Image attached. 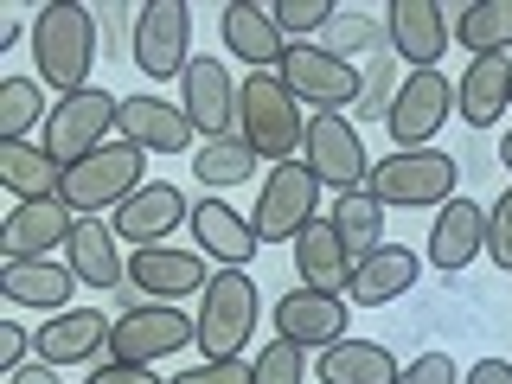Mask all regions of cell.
<instances>
[{
  "mask_svg": "<svg viewBox=\"0 0 512 384\" xmlns=\"http://www.w3.org/2000/svg\"><path fill=\"white\" fill-rule=\"evenodd\" d=\"M141 186H148V154L128 148V141H103V148L84 154L77 167H64L58 199L71 205L77 218H103V212H122Z\"/></svg>",
  "mask_w": 512,
  "mask_h": 384,
  "instance_id": "obj_2",
  "label": "cell"
},
{
  "mask_svg": "<svg viewBox=\"0 0 512 384\" xmlns=\"http://www.w3.org/2000/svg\"><path fill=\"white\" fill-rule=\"evenodd\" d=\"M250 365H256V384H308V352L295 340H269Z\"/></svg>",
  "mask_w": 512,
  "mask_h": 384,
  "instance_id": "obj_35",
  "label": "cell"
},
{
  "mask_svg": "<svg viewBox=\"0 0 512 384\" xmlns=\"http://www.w3.org/2000/svg\"><path fill=\"white\" fill-rule=\"evenodd\" d=\"M461 122L468 128H493L512 109V58H474L468 71H461Z\"/></svg>",
  "mask_w": 512,
  "mask_h": 384,
  "instance_id": "obj_30",
  "label": "cell"
},
{
  "mask_svg": "<svg viewBox=\"0 0 512 384\" xmlns=\"http://www.w3.org/2000/svg\"><path fill=\"white\" fill-rule=\"evenodd\" d=\"M480 250H487V205H474L468 192H455L436 212V224H429V269L461 276Z\"/></svg>",
  "mask_w": 512,
  "mask_h": 384,
  "instance_id": "obj_20",
  "label": "cell"
},
{
  "mask_svg": "<svg viewBox=\"0 0 512 384\" xmlns=\"http://www.w3.org/2000/svg\"><path fill=\"white\" fill-rule=\"evenodd\" d=\"M71 263H58V256H26V263H0V295L13 301V308H39V314H64L71 308Z\"/></svg>",
  "mask_w": 512,
  "mask_h": 384,
  "instance_id": "obj_24",
  "label": "cell"
},
{
  "mask_svg": "<svg viewBox=\"0 0 512 384\" xmlns=\"http://www.w3.org/2000/svg\"><path fill=\"white\" fill-rule=\"evenodd\" d=\"M282 84L288 96H295L301 109H320V116H340L346 103H359V90H365V77L352 71V64L340 52H320V45H288V58H282Z\"/></svg>",
  "mask_w": 512,
  "mask_h": 384,
  "instance_id": "obj_10",
  "label": "cell"
},
{
  "mask_svg": "<svg viewBox=\"0 0 512 384\" xmlns=\"http://www.w3.org/2000/svg\"><path fill=\"white\" fill-rule=\"evenodd\" d=\"M122 116V96H109V90H77V96H58L52 103V122H45V135H39V148L58 160V173L64 167H77L84 154H96L109 141V128H116Z\"/></svg>",
  "mask_w": 512,
  "mask_h": 384,
  "instance_id": "obj_7",
  "label": "cell"
},
{
  "mask_svg": "<svg viewBox=\"0 0 512 384\" xmlns=\"http://www.w3.org/2000/svg\"><path fill=\"white\" fill-rule=\"evenodd\" d=\"M461 384H512V359H474Z\"/></svg>",
  "mask_w": 512,
  "mask_h": 384,
  "instance_id": "obj_42",
  "label": "cell"
},
{
  "mask_svg": "<svg viewBox=\"0 0 512 384\" xmlns=\"http://www.w3.org/2000/svg\"><path fill=\"white\" fill-rule=\"evenodd\" d=\"M64 263H71V276L84 288H116L128 282V263H122V237L109 218H77L71 244H64Z\"/></svg>",
  "mask_w": 512,
  "mask_h": 384,
  "instance_id": "obj_26",
  "label": "cell"
},
{
  "mask_svg": "<svg viewBox=\"0 0 512 384\" xmlns=\"http://www.w3.org/2000/svg\"><path fill=\"white\" fill-rule=\"evenodd\" d=\"M116 135L141 154H186L199 128H192V116L180 103H167V96H154V90H135V96H122Z\"/></svg>",
  "mask_w": 512,
  "mask_h": 384,
  "instance_id": "obj_14",
  "label": "cell"
},
{
  "mask_svg": "<svg viewBox=\"0 0 512 384\" xmlns=\"http://www.w3.org/2000/svg\"><path fill=\"white\" fill-rule=\"evenodd\" d=\"M192 244H199V256H212V263L224 269H244L256 263V224L237 212V205H224V199H199L192 205Z\"/></svg>",
  "mask_w": 512,
  "mask_h": 384,
  "instance_id": "obj_23",
  "label": "cell"
},
{
  "mask_svg": "<svg viewBox=\"0 0 512 384\" xmlns=\"http://www.w3.org/2000/svg\"><path fill=\"white\" fill-rule=\"evenodd\" d=\"M295 269H301V288H320V295H346L352 282V256L333 231V218H314L308 231L295 237Z\"/></svg>",
  "mask_w": 512,
  "mask_h": 384,
  "instance_id": "obj_28",
  "label": "cell"
},
{
  "mask_svg": "<svg viewBox=\"0 0 512 384\" xmlns=\"http://www.w3.org/2000/svg\"><path fill=\"white\" fill-rule=\"evenodd\" d=\"M45 122H52L45 84L39 77H7L0 84V141H32V135H45Z\"/></svg>",
  "mask_w": 512,
  "mask_h": 384,
  "instance_id": "obj_33",
  "label": "cell"
},
{
  "mask_svg": "<svg viewBox=\"0 0 512 384\" xmlns=\"http://www.w3.org/2000/svg\"><path fill=\"white\" fill-rule=\"evenodd\" d=\"M13 384H64V378H58V365L32 359V365H20V372H13Z\"/></svg>",
  "mask_w": 512,
  "mask_h": 384,
  "instance_id": "obj_43",
  "label": "cell"
},
{
  "mask_svg": "<svg viewBox=\"0 0 512 384\" xmlns=\"http://www.w3.org/2000/svg\"><path fill=\"white\" fill-rule=\"evenodd\" d=\"M448 109H455V84L442 71H410L397 96L384 103V128H391L397 148H429L436 128L448 122Z\"/></svg>",
  "mask_w": 512,
  "mask_h": 384,
  "instance_id": "obj_11",
  "label": "cell"
},
{
  "mask_svg": "<svg viewBox=\"0 0 512 384\" xmlns=\"http://www.w3.org/2000/svg\"><path fill=\"white\" fill-rule=\"evenodd\" d=\"M384 32H391V52L410 71H436V58L448 52V7L442 0H391L384 7Z\"/></svg>",
  "mask_w": 512,
  "mask_h": 384,
  "instance_id": "obj_16",
  "label": "cell"
},
{
  "mask_svg": "<svg viewBox=\"0 0 512 384\" xmlns=\"http://www.w3.org/2000/svg\"><path fill=\"white\" fill-rule=\"evenodd\" d=\"M218 32H224V52H231L237 64H250V71H282L288 32L276 26L269 7H256V0H231V7L218 13Z\"/></svg>",
  "mask_w": 512,
  "mask_h": 384,
  "instance_id": "obj_18",
  "label": "cell"
},
{
  "mask_svg": "<svg viewBox=\"0 0 512 384\" xmlns=\"http://www.w3.org/2000/svg\"><path fill=\"white\" fill-rule=\"evenodd\" d=\"M500 167L512 173V128H506V135H500Z\"/></svg>",
  "mask_w": 512,
  "mask_h": 384,
  "instance_id": "obj_44",
  "label": "cell"
},
{
  "mask_svg": "<svg viewBox=\"0 0 512 384\" xmlns=\"http://www.w3.org/2000/svg\"><path fill=\"white\" fill-rule=\"evenodd\" d=\"M314 378L320 384H397L404 378V365L391 359V346H378V340H346L340 346H327L314 359Z\"/></svg>",
  "mask_w": 512,
  "mask_h": 384,
  "instance_id": "obj_29",
  "label": "cell"
},
{
  "mask_svg": "<svg viewBox=\"0 0 512 384\" xmlns=\"http://www.w3.org/2000/svg\"><path fill=\"white\" fill-rule=\"evenodd\" d=\"M269 13H276L282 32H301V45H308V32H320L340 7L333 0H269Z\"/></svg>",
  "mask_w": 512,
  "mask_h": 384,
  "instance_id": "obj_36",
  "label": "cell"
},
{
  "mask_svg": "<svg viewBox=\"0 0 512 384\" xmlns=\"http://www.w3.org/2000/svg\"><path fill=\"white\" fill-rule=\"evenodd\" d=\"M237 135L250 141L256 160H295V148L308 141V116L301 103L288 96V84L276 71H250L244 90H237Z\"/></svg>",
  "mask_w": 512,
  "mask_h": 384,
  "instance_id": "obj_3",
  "label": "cell"
},
{
  "mask_svg": "<svg viewBox=\"0 0 512 384\" xmlns=\"http://www.w3.org/2000/svg\"><path fill=\"white\" fill-rule=\"evenodd\" d=\"M84 384H167L160 372H148V365H116V359H103Z\"/></svg>",
  "mask_w": 512,
  "mask_h": 384,
  "instance_id": "obj_41",
  "label": "cell"
},
{
  "mask_svg": "<svg viewBox=\"0 0 512 384\" xmlns=\"http://www.w3.org/2000/svg\"><path fill=\"white\" fill-rule=\"evenodd\" d=\"M186 346H199V314H180L173 301H148V308L116 314V333H109V359L116 365H154Z\"/></svg>",
  "mask_w": 512,
  "mask_h": 384,
  "instance_id": "obj_8",
  "label": "cell"
},
{
  "mask_svg": "<svg viewBox=\"0 0 512 384\" xmlns=\"http://www.w3.org/2000/svg\"><path fill=\"white\" fill-rule=\"evenodd\" d=\"M276 320V340H295L301 352H327L346 340V320H352V301L346 295H320V288H288V295L269 308Z\"/></svg>",
  "mask_w": 512,
  "mask_h": 384,
  "instance_id": "obj_12",
  "label": "cell"
},
{
  "mask_svg": "<svg viewBox=\"0 0 512 384\" xmlns=\"http://www.w3.org/2000/svg\"><path fill=\"white\" fill-rule=\"evenodd\" d=\"M455 186H461V167L442 148H391L384 160H372V192L384 212H423V205L442 212L455 199Z\"/></svg>",
  "mask_w": 512,
  "mask_h": 384,
  "instance_id": "obj_4",
  "label": "cell"
},
{
  "mask_svg": "<svg viewBox=\"0 0 512 384\" xmlns=\"http://www.w3.org/2000/svg\"><path fill=\"white\" fill-rule=\"evenodd\" d=\"M320 218V180L308 160H282V167L263 173V186H256V237L263 244H295L301 231Z\"/></svg>",
  "mask_w": 512,
  "mask_h": 384,
  "instance_id": "obj_6",
  "label": "cell"
},
{
  "mask_svg": "<svg viewBox=\"0 0 512 384\" xmlns=\"http://www.w3.org/2000/svg\"><path fill=\"white\" fill-rule=\"evenodd\" d=\"M0 180H7L13 199H58V160L39 148V141H0Z\"/></svg>",
  "mask_w": 512,
  "mask_h": 384,
  "instance_id": "obj_32",
  "label": "cell"
},
{
  "mask_svg": "<svg viewBox=\"0 0 512 384\" xmlns=\"http://www.w3.org/2000/svg\"><path fill=\"white\" fill-rule=\"evenodd\" d=\"M109 224H116V237H122V244L154 250V244H167V231H173V224H192V205H186V192H180V186L148 180V186L135 192V199L122 205V212H109Z\"/></svg>",
  "mask_w": 512,
  "mask_h": 384,
  "instance_id": "obj_19",
  "label": "cell"
},
{
  "mask_svg": "<svg viewBox=\"0 0 512 384\" xmlns=\"http://www.w3.org/2000/svg\"><path fill=\"white\" fill-rule=\"evenodd\" d=\"M128 282H135L148 301H180V295H205V288H212L205 256L199 250H173V244L135 250L128 256Z\"/></svg>",
  "mask_w": 512,
  "mask_h": 384,
  "instance_id": "obj_21",
  "label": "cell"
},
{
  "mask_svg": "<svg viewBox=\"0 0 512 384\" xmlns=\"http://www.w3.org/2000/svg\"><path fill=\"white\" fill-rule=\"evenodd\" d=\"M237 90H244V84H237L218 58H192L186 64L180 109L192 116V128H205V141H218V135H231V128H237Z\"/></svg>",
  "mask_w": 512,
  "mask_h": 384,
  "instance_id": "obj_17",
  "label": "cell"
},
{
  "mask_svg": "<svg viewBox=\"0 0 512 384\" xmlns=\"http://www.w3.org/2000/svg\"><path fill=\"white\" fill-rule=\"evenodd\" d=\"M448 32L474 58H506L512 52V0H442Z\"/></svg>",
  "mask_w": 512,
  "mask_h": 384,
  "instance_id": "obj_27",
  "label": "cell"
},
{
  "mask_svg": "<svg viewBox=\"0 0 512 384\" xmlns=\"http://www.w3.org/2000/svg\"><path fill=\"white\" fill-rule=\"evenodd\" d=\"M487 256L500 269H512V186L487 205Z\"/></svg>",
  "mask_w": 512,
  "mask_h": 384,
  "instance_id": "obj_37",
  "label": "cell"
},
{
  "mask_svg": "<svg viewBox=\"0 0 512 384\" xmlns=\"http://www.w3.org/2000/svg\"><path fill=\"white\" fill-rule=\"evenodd\" d=\"M26 352H39V346H32V333L20 327V320H7V327H0V372H20V365H32Z\"/></svg>",
  "mask_w": 512,
  "mask_h": 384,
  "instance_id": "obj_40",
  "label": "cell"
},
{
  "mask_svg": "<svg viewBox=\"0 0 512 384\" xmlns=\"http://www.w3.org/2000/svg\"><path fill=\"white\" fill-rule=\"evenodd\" d=\"M256 282L250 269H212V288L199 295V352L205 365L218 359H244L250 333H256Z\"/></svg>",
  "mask_w": 512,
  "mask_h": 384,
  "instance_id": "obj_5",
  "label": "cell"
},
{
  "mask_svg": "<svg viewBox=\"0 0 512 384\" xmlns=\"http://www.w3.org/2000/svg\"><path fill=\"white\" fill-rule=\"evenodd\" d=\"M397 384H461V365L448 359V352H416Z\"/></svg>",
  "mask_w": 512,
  "mask_h": 384,
  "instance_id": "obj_38",
  "label": "cell"
},
{
  "mask_svg": "<svg viewBox=\"0 0 512 384\" xmlns=\"http://www.w3.org/2000/svg\"><path fill=\"white\" fill-rule=\"evenodd\" d=\"M109 333H116V320H103L96 308H64L32 333V346H39L45 365L64 372V365H90L96 352H109Z\"/></svg>",
  "mask_w": 512,
  "mask_h": 384,
  "instance_id": "obj_22",
  "label": "cell"
},
{
  "mask_svg": "<svg viewBox=\"0 0 512 384\" xmlns=\"http://www.w3.org/2000/svg\"><path fill=\"white\" fill-rule=\"evenodd\" d=\"M128 52H135L141 77H186L192 64V7L186 0H148L135 7V32H128Z\"/></svg>",
  "mask_w": 512,
  "mask_h": 384,
  "instance_id": "obj_9",
  "label": "cell"
},
{
  "mask_svg": "<svg viewBox=\"0 0 512 384\" xmlns=\"http://www.w3.org/2000/svg\"><path fill=\"white\" fill-rule=\"evenodd\" d=\"M308 167L320 186L333 192H365L372 186V160H365V141L346 116H308Z\"/></svg>",
  "mask_w": 512,
  "mask_h": 384,
  "instance_id": "obj_13",
  "label": "cell"
},
{
  "mask_svg": "<svg viewBox=\"0 0 512 384\" xmlns=\"http://www.w3.org/2000/svg\"><path fill=\"white\" fill-rule=\"evenodd\" d=\"M333 231H340L352 269H359L365 256H378L384 250V205H378V192L372 186H365V192H340V199H333Z\"/></svg>",
  "mask_w": 512,
  "mask_h": 384,
  "instance_id": "obj_31",
  "label": "cell"
},
{
  "mask_svg": "<svg viewBox=\"0 0 512 384\" xmlns=\"http://www.w3.org/2000/svg\"><path fill=\"white\" fill-rule=\"evenodd\" d=\"M77 212L64 199H26L0 218V263H26V256H52L71 244Z\"/></svg>",
  "mask_w": 512,
  "mask_h": 384,
  "instance_id": "obj_15",
  "label": "cell"
},
{
  "mask_svg": "<svg viewBox=\"0 0 512 384\" xmlns=\"http://www.w3.org/2000/svg\"><path fill=\"white\" fill-rule=\"evenodd\" d=\"M167 384H256V365L250 359H218V365H199V372H180Z\"/></svg>",
  "mask_w": 512,
  "mask_h": 384,
  "instance_id": "obj_39",
  "label": "cell"
},
{
  "mask_svg": "<svg viewBox=\"0 0 512 384\" xmlns=\"http://www.w3.org/2000/svg\"><path fill=\"white\" fill-rule=\"evenodd\" d=\"M32 64H39V84H52L58 96L90 90L96 71V7H39L32 13Z\"/></svg>",
  "mask_w": 512,
  "mask_h": 384,
  "instance_id": "obj_1",
  "label": "cell"
},
{
  "mask_svg": "<svg viewBox=\"0 0 512 384\" xmlns=\"http://www.w3.org/2000/svg\"><path fill=\"white\" fill-rule=\"evenodd\" d=\"M416 276H423V256H416L410 244H384L378 256H365V263L352 269L346 301H352V308H384V301L410 295Z\"/></svg>",
  "mask_w": 512,
  "mask_h": 384,
  "instance_id": "obj_25",
  "label": "cell"
},
{
  "mask_svg": "<svg viewBox=\"0 0 512 384\" xmlns=\"http://www.w3.org/2000/svg\"><path fill=\"white\" fill-rule=\"evenodd\" d=\"M192 173L205 186H244V180H256V154H250L244 135H218V141L192 148Z\"/></svg>",
  "mask_w": 512,
  "mask_h": 384,
  "instance_id": "obj_34",
  "label": "cell"
}]
</instances>
